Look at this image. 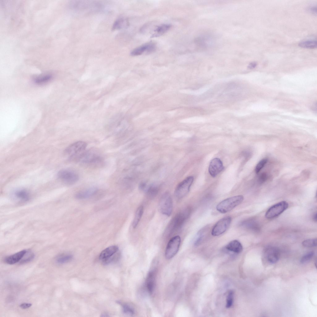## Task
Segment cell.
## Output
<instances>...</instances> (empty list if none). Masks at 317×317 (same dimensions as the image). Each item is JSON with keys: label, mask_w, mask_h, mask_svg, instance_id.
Returning a JSON list of instances; mask_svg holds the SVG:
<instances>
[{"label": "cell", "mask_w": 317, "mask_h": 317, "mask_svg": "<svg viewBox=\"0 0 317 317\" xmlns=\"http://www.w3.org/2000/svg\"><path fill=\"white\" fill-rule=\"evenodd\" d=\"M188 215L187 210L178 213L171 221L166 229V234L169 237L178 231L182 226Z\"/></svg>", "instance_id": "obj_1"}, {"label": "cell", "mask_w": 317, "mask_h": 317, "mask_svg": "<svg viewBox=\"0 0 317 317\" xmlns=\"http://www.w3.org/2000/svg\"><path fill=\"white\" fill-rule=\"evenodd\" d=\"M78 161L82 165L89 167L100 166L103 163L102 157L92 151L84 152L78 157Z\"/></svg>", "instance_id": "obj_2"}, {"label": "cell", "mask_w": 317, "mask_h": 317, "mask_svg": "<svg viewBox=\"0 0 317 317\" xmlns=\"http://www.w3.org/2000/svg\"><path fill=\"white\" fill-rule=\"evenodd\" d=\"M244 199L241 195L228 198L219 203L216 206V210L222 213L228 212L240 204Z\"/></svg>", "instance_id": "obj_3"}, {"label": "cell", "mask_w": 317, "mask_h": 317, "mask_svg": "<svg viewBox=\"0 0 317 317\" xmlns=\"http://www.w3.org/2000/svg\"><path fill=\"white\" fill-rule=\"evenodd\" d=\"M87 146L85 141H78L68 146L65 151L66 155L70 159L79 157L85 151Z\"/></svg>", "instance_id": "obj_4"}, {"label": "cell", "mask_w": 317, "mask_h": 317, "mask_svg": "<svg viewBox=\"0 0 317 317\" xmlns=\"http://www.w3.org/2000/svg\"><path fill=\"white\" fill-rule=\"evenodd\" d=\"M158 209L163 215L170 216L173 210L172 199L168 192L164 193L161 197L158 203Z\"/></svg>", "instance_id": "obj_5"}, {"label": "cell", "mask_w": 317, "mask_h": 317, "mask_svg": "<svg viewBox=\"0 0 317 317\" xmlns=\"http://www.w3.org/2000/svg\"><path fill=\"white\" fill-rule=\"evenodd\" d=\"M57 176L63 183L68 185L76 183L79 179V176L76 172L68 169L60 170L57 173Z\"/></svg>", "instance_id": "obj_6"}, {"label": "cell", "mask_w": 317, "mask_h": 317, "mask_svg": "<svg viewBox=\"0 0 317 317\" xmlns=\"http://www.w3.org/2000/svg\"><path fill=\"white\" fill-rule=\"evenodd\" d=\"M193 179V176H189L178 185L175 191V195L177 198L181 199L187 194L189 191Z\"/></svg>", "instance_id": "obj_7"}, {"label": "cell", "mask_w": 317, "mask_h": 317, "mask_svg": "<svg viewBox=\"0 0 317 317\" xmlns=\"http://www.w3.org/2000/svg\"><path fill=\"white\" fill-rule=\"evenodd\" d=\"M181 239L178 235L172 237L169 241L166 246L165 251V257L167 259H170L177 253L180 245Z\"/></svg>", "instance_id": "obj_8"}, {"label": "cell", "mask_w": 317, "mask_h": 317, "mask_svg": "<svg viewBox=\"0 0 317 317\" xmlns=\"http://www.w3.org/2000/svg\"><path fill=\"white\" fill-rule=\"evenodd\" d=\"M230 216L224 217L219 220L212 228L211 234L214 236H217L224 233L228 228L231 222Z\"/></svg>", "instance_id": "obj_9"}, {"label": "cell", "mask_w": 317, "mask_h": 317, "mask_svg": "<svg viewBox=\"0 0 317 317\" xmlns=\"http://www.w3.org/2000/svg\"><path fill=\"white\" fill-rule=\"evenodd\" d=\"M288 203L285 201L279 202L271 207L267 211L265 217L271 219L279 216L288 208Z\"/></svg>", "instance_id": "obj_10"}, {"label": "cell", "mask_w": 317, "mask_h": 317, "mask_svg": "<svg viewBox=\"0 0 317 317\" xmlns=\"http://www.w3.org/2000/svg\"><path fill=\"white\" fill-rule=\"evenodd\" d=\"M155 43L150 41L142 45L133 49L130 53L132 56H137L144 53L149 54L154 52L156 49Z\"/></svg>", "instance_id": "obj_11"}, {"label": "cell", "mask_w": 317, "mask_h": 317, "mask_svg": "<svg viewBox=\"0 0 317 317\" xmlns=\"http://www.w3.org/2000/svg\"><path fill=\"white\" fill-rule=\"evenodd\" d=\"M224 167L222 161L218 158H215L211 161L208 171L211 176L215 177L222 171Z\"/></svg>", "instance_id": "obj_12"}, {"label": "cell", "mask_w": 317, "mask_h": 317, "mask_svg": "<svg viewBox=\"0 0 317 317\" xmlns=\"http://www.w3.org/2000/svg\"><path fill=\"white\" fill-rule=\"evenodd\" d=\"M265 255L267 261L270 263H276L280 257L279 250L277 248L270 247L267 248L265 251Z\"/></svg>", "instance_id": "obj_13"}, {"label": "cell", "mask_w": 317, "mask_h": 317, "mask_svg": "<svg viewBox=\"0 0 317 317\" xmlns=\"http://www.w3.org/2000/svg\"><path fill=\"white\" fill-rule=\"evenodd\" d=\"M145 287L148 293L151 294L153 292L155 285V274L153 271L149 272L145 281Z\"/></svg>", "instance_id": "obj_14"}, {"label": "cell", "mask_w": 317, "mask_h": 317, "mask_svg": "<svg viewBox=\"0 0 317 317\" xmlns=\"http://www.w3.org/2000/svg\"><path fill=\"white\" fill-rule=\"evenodd\" d=\"M27 251L25 250H22L12 255L6 257L5 259V262L9 264H13L19 262L26 253Z\"/></svg>", "instance_id": "obj_15"}, {"label": "cell", "mask_w": 317, "mask_h": 317, "mask_svg": "<svg viewBox=\"0 0 317 317\" xmlns=\"http://www.w3.org/2000/svg\"><path fill=\"white\" fill-rule=\"evenodd\" d=\"M97 190V189L95 187H90L77 193L76 195V198L78 199L87 198L94 195Z\"/></svg>", "instance_id": "obj_16"}, {"label": "cell", "mask_w": 317, "mask_h": 317, "mask_svg": "<svg viewBox=\"0 0 317 317\" xmlns=\"http://www.w3.org/2000/svg\"><path fill=\"white\" fill-rule=\"evenodd\" d=\"M118 250V247L115 245L110 246L103 250L99 255V259L102 260L107 258L115 253Z\"/></svg>", "instance_id": "obj_17"}, {"label": "cell", "mask_w": 317, "mask_h": 317, "mask_svg": "<svg viewBox=\"0 0 317 317\" xmlns=\"http://www.w3.org/2000/svg\"><path fill=\"white\" fill-rule=\"evenodd\" d=\"M226 249L236 253H239L242 250L243 247L241 243L237 240L230 241L226 246Z\"/></svg>", "instance_id": "obj_18"}, {"label": "cell", "mask_w": 317, "mask_h": 317, "mask_svg": "<svg viewBox=\"0 0 317 317\" xmlns=\"http://www.w3.org/2000/svg\"><path fill=\"white\" fill-rule=\"evenodd\" d=\"M171 26L169 24H163L158 26L154 30L151 37H157L163 35L170 29Z\"/></svg>", "instance_id": "obj_19"}, {"label": "cell", "mask_w": 317, "mask_h": 317, "mask_svg": "<svg viewBox=\"0 0 317 317\" xmlns=\"http://www.w3.org/2000/svg\"><path fill=\"white\" fill-rule=\"evenodd\" d=\"M14 194L17 199L23 201H27L30 198L29 193L24 189L17 190L15 192Z\"/></svg>", "instance_id": "obj_20"}, {"label": "cell", "mask_w": 317, "mask_h": 317, "mask_svg": "<svg viewBox=\"0 0 317 317\" xmlns=\"http://www.w3.org/2000/svg\"><path fill=\"white\" fill-rule=\"evenodd\" d=\"M143 213V207L141 206H139L136 212L134 218L132 226L133 228H136L142 217Z\"/></svg>", "instance_id": "obj_21"}, {"label": "cell", "mask_w": 317, "mask_h": 317, "mask_svg": "<svg viewBox=\"0 0 317 317\" xmlns=\"http://www.w3.org/2000/svg\"><path fill=\"white\" fill-rule=\"evenodd\" d=\"M129 24L128 20L123 18H121L116 20L114 22L112 26V30L118 29L127 27Z\"/></svg>", "instance_id": "obj_22"}, {"label": "cell", "mask_w": 317, "mask_h": 317, "mask_svg": "<svg viewBox=\"0 0 317 317\" xmlns=\"http://www.w3.org/2000/svg\"><path fill=\"white\" fill-rule=\"evenodd\" d=\"M299 46L302 48L308 49H314L316 48L317 41L315 40H307L300 42Z\"/></svg>", "instance_id": "obj_23"}, {"label": "cell", "mask_w": 317, "mask_h": 317, "mask_svg": "<svg viewBox=\"0 0 317 317\" xmlns=\"http://www.w3.org/2000/svg\"><path fill=\"white\" fill-rule=\"evenodd\" d=\"M244 225L248 228L255 232L259 231L260 226L255 220L251 219L245 222Z\"/></svg>", "instance_id": "obj_24"}, {"label": "cell", "mask_w": 317, "mask_h": 317, "mask_svg": "<svg viewBox=\"0 0 317 317\" xmlns=\"http://www.w3.org/2000/svg\"><path fill=\"white\" fill-rule=\"evenodd\" d=\"M158 190V188L157 186L152 185L147 186L145 192L149 197L153 198L157 194Z\"/></svg>", "instance_id": "obj_25"}, {"label": "cell", "mask_w": 317, "mask_h": 317, "mask_svg": "<svg viewBox=\"0 0 317 317\" xmlns=\"http://www.w3.org/2000/svg\"><path fill=\"white\" fill-rule=\"evenodd\" d=\"M72 256L70 254H62L58 256L56 258V261L59 264L67 263L72 259Z\"/></svg>", "instance_id": "obj_26"}, {"label": "cell", "mask_w": 317, "mask_h": 317, "mask_svg": "<svg viewBox=\"0 0 317 317\" xmlns=\"http://www.w3.org/2000/svg\"><path fill=\"white\" fill-rule=\"evenodd\" d=\"M52 78L51 75L47 74L37 77L35 79L34 81L36 83L42 84L49 81Z\"/></svg>", "instance_id": "obj_27"}, {"label": "cell", "mask_w": 317, "mask_h": 317, "mask_svg": "<svg viewBox=\"0 0 317 317\" xmlns=\"http://www.w3.org/2000/svg\"><path fill=\"white\" fill-rule=\"evenodd\" d=\"M302 245L306 247L316 246L317 245V239H306L302 242Z\"/></svg>", "instance_id": "obj_28"}, {"label": "cell", "mask_w": 317, "mask_h": 317, "mask_svg": "<svg viewBox=\"0 0 317 317\" xmlns=\"http://www.w3.org/2000/svg\"><path fill=\"white\" fill-rule=\"evenodd\" d=\"M117 302L122 305L123 311L124 313L130 315H133L134 314V310L131 306L126 304H122L120 302Z\"/></svg>", "instance_id": "obj_29"}, {"label": "cell", "mask_w": 317, "mask_h": 317, "mask_svg": "<svg viewBox=\"0 0 317 317\" xmlns=\"http://www.w3.org/2000/svg\"><path fill=\"white\" fill-rule=\"evenodd\" d=\"M314 255V252L313 251L308 253L301 258L300 262L304 264L308 262L311 259Z\"/></svg>", "instance_id": "obj_30"}, {"label": "cell", "mask_w": 317, "mask_h": 317, "mask_svg": "<svg viewBox=\"0 0 317 317\" xmlns=\"http://www.w3.org/2000/svg\"><path fill=\"white\" fill-rule=\"evenodd\" d=\"M233 292L232 291H230L229 292L227 299L226 307L227 308L230 307L233 303Z\"/></svg>", "instance_id": "obj_31"}, {"label": "cell", "mask_w": 317, "mask_h": 317, "mask_svg": "<svg viewBox=\"0 0 317 317\" xmlns=\"http://www.w3.org/2000/svg\"><path fill=\"white\" fill-rule=\"evenodd\" d=\"M267 162V159L265 158L261 160L256 165L255 168L256 173H258L263 168Z\"/></svg>", "instance_id": "obj_32"}, {"label": "cell", "mask_w": 317, "mask_h": 317, "mask_svg": "<svg viewBox=\"0 0 317 317\" xmlns=\"http://www.w3.org/2000/svg\"><path fill=\"white\" fill-rule=\"evenodd\" d=\"M115 254L112 255V256L106 258L102 260V263L104 265H107L109 263L116 260L118 258L119 255L118 254L116 255H114Z\"/></svg>", "instance_id": "obj_33"}, {"label": "cell", "mask_w": 317, "mask_h": 317, "mask_svg": "<svg viewBox=\"0 0 317 317\" xmlns=\"http://www.w3.org/2000/svg\"><path fill=\"white\" fill-rule=\"evenodd\" d=\"M34 257V255L32 254L30 255V256H29L28 258H26L25 259H24L21 261V262H20V263L21 264H24L30 262L33 259Z\"/></svg>", "instance_id": "obj_34"}, {"label": "cell", "mask_w": 317, "mask_h": 317, "mask_svg": "<svg viewBox=\"0 0 317 317\" xmlns=\"http://www.w3.org/2000/svg\"><path fill=\"white\" fill-rule=\"evenodd\" d=\"M147 187L146 184L145 182H141L139 185V189L141 191H145Z\"/></svg>", "instance_id": "obj_35"}, {"label": "cell", "mask_w": 317, "mask_h": 317, "mask_svg": "<svg viewBox=\"0 0 317 317\" xmlns=\"http://www.w3.org/2000/svg\"><path fill=\"white\" fill-rule=\"evenodd\" d=\"M308 11L312 14H316L317 7L316 6H311L308 8Z\"/></svg>", "instance_id": "obj_36"}, {"label": "cell", "mask_w": 317, "mask_h": 317, "mask_svg": "<svg viewBox=\"0 0 317 317\" xmlns=\"http://www.w3.org/2000/svg\"><path fill=\"white\" fill-rule=\"evenodd\" d=\"M267 176L265 173H262L260 176L259 181L260 183L264 182L267 179Z\"/></svg>", "instance_id": "obj_37"}, {"label": "cell", "mask_w": 317, "mask_h": 317, "mask_svg": "<svg viewBox=\"0 0 317 317\" xmlns=\"http://www.w3.org/2000/svg\"><path fill=\"white\" fill-rule=\"evenodd\" d=\"M202 237L203 236L201 234L198 236L194 242V245H198L200 243Z\"/></svg>", "instance_id": "obj_38"}, {"label": "cell", "mask_w": 317, "mask_h": 317, "mask_svg": "<svg viewBox=\"0 0 317 317\" xmlns=\"http://www.w3.org/2000/svg\"><path fill=\"white\" fill-rule=\"evenodd\" d=\"M32 304L29 303H23L21 304L20 306L23 309H26L29 308L32 306Z\"/></svg>", "instance_id": "obj_39"}, {"label": "cell", "mask_w": 317, "mask_h": 317, "mask_svg": "<svg viewBox=\"0 0 317 317\" xmlns=\"http://www.w3.org/2000/svg\"><path fill=\"white\" fill-rule=\"evenodd\" d=\"M257 65V63L255 62H253L251 63L249 65V67L250 69L254 68Z\"/></svg>", "instance_id": "obj_40"}, {"label": "cell", "mask_w": 317, "mask_h": 317, "mask_svg": "<svg viewBox=\"0 0 317 317\" xmlns=\"http://www.w3.org/2000/svg\"><path fill=\"white\" fill-rule=\"evenodd\" d=\"M109 316L108 314L106 313H103L101 316V317H108Z\"/></svg>", "instance_id": "obj_41"}, {"label": "cell", "mask_w": 317, "mask_h": 317, "mask_svg": "<svg viewBox=\"0 0 317 317\" xmlns=\"http://www.w3.org/2000/svg\"><path fill=\"white\" fill-rule=\"evenodd\" d=\"M317 213H315L313 216V219L315 221H317Z\"/></svg>", "instance_id": "obj_42"}]
</instances>
